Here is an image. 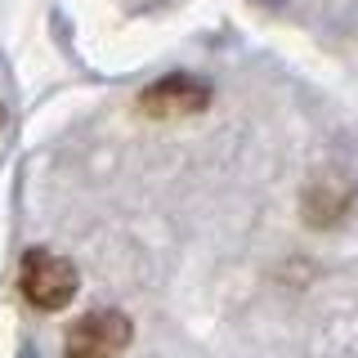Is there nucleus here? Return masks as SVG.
<instances>
[{
	"instance_id": "obj_1",
	"label": "nucleus",
	"mask_w": 358,
	"mask_h": 358,
	"mask_svg": "<svg viewBox=\"0 0 358 358\" xmlns=\"http://www.w3.org/2000/svg\"><path fill=\"white\" fill-rule=\"evenodd\" d=\"M18 287L36 309H63V305H72V296H76V268H72V260L36 246V251L22 255Z\"/></svg>"
},
{
	"instance_id": "obj_2",
	"label": "nucleus",
	"mask_w": 358,
	"mask_h": 358,
	"mask_svg": "<svg viewBox=\"0 0 358 358\" xmlns=\"http://www.w3.org/2000/svg\"><path fill=\"white\" fill-rule=\"evenodd\" d=\"M130 341H134V327H130L126 313L94 309L81 322H72V331L63 341V354L67 358H117Z\"/></svg>"
},
{
	"instance_id": "obj_3",
	"label": "nucleus",
	"mask_w": 358,
	"mask_h": 358,
	"mask_svg": "<svg viewBox=\"0 0 358 358\" xmlns=\"http://www.w3.org/2000/svg\"><path fill=\"white\" fill-rule=\"evenodd\" d=\"M206 103H210V85L201 76H188V72L162 76V81H152L139 94V108L148 117H188V112H201Z\"/></svg>"
},
{
	"instance_id": "obj_4",
	"label": "nucleus",
	"mask_w": 358,
	"mask_h": 358,
	"mask_svg": "<svg viewBox=\"0 0 358 358\" xmlns=\"http://www.w3.org/2000/svg\"><path fill=\"white\" fill-rule=\"evenodd\" d=\"M350 201H354V179L341 175V171H322L305 188V220L313 229H331V224L345 220Z\"/></svg>"
},
{
	"instance_id": "obj_5",
	"label": "nucleus",
	"mask_w": 358,
	"mask_h": 358,
	"mask_svg": "<svg viewBox=\"0 0 358 358\" xmlns=\"http://www.w3.org/2000/svg\"><path fill=\"white\" fill-rule=\"evenodd\" d=\"M0 121H5V112H0Z\"/></svg>"
}]
</instances>
